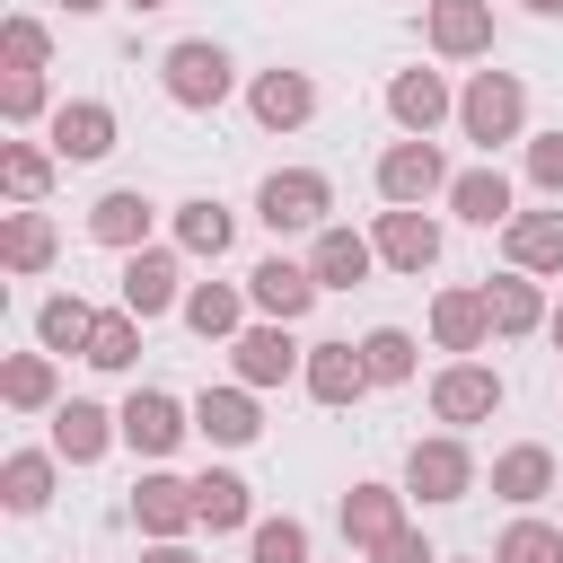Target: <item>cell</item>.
Returning a JSON list of instances; mask_svg holds the SVG:
<instances>
[{
	"label": "cell",
	"mask_w": 563,
	"mask_h": 563,
	"mask_svg": "<svg viewBox=\"0 0 563 563\" xmlns=\"http://www.w3.org/2000/svg\"><path fill=\"white\" fill-rule=\"evenodd\" d=\"M44 53H53V35H44L35 18H9V26H0V62H9V79H18V70H44Z\"/></svg>",
	"instance_id": "39"
},
{
	"label": "cell",
	"mask_w": 563,
	"mask_h": 563,
	"mask_svg": "<svg viewBox=\"0 0 563 563\" xmlns=\"http://www.w3.org/2000/svg\"><path fill=\"white\" fill-rule=\"evenodd\" d=\"M158 79H167V97L176 106H220L229 97V53L211 44V35H185V44H167V62H158Z\"/></svg>",
	"instance_id": "3"
},
{
	"label": "cell",
	"mask_w": 563,
	"mask_h": 563,
	"mask_svg": "<svg viewBox=\"0 0 563 563\" xmlns=\"http://www.w3.org/2000/svg\"><path fill=\"white\" fill-rule=\"evenodd\" d=\"M449 106H457V97H449L440 70H396V79H387V114L405 123V141H431V123H440Z\"/></svg>",
	"instance_id": "12"
},
{
	"label": "cell",
	"mask_w": 563,
	"mask_h": 563,
	"mask_svg": "<svg viewBox=\"0 0 563 563\" xmlns=\"http://www.w3.org/2000/svg\"><path fill=\"white\" fill-rule=\"evenodd\" d=\"M229 361H238V387H282L290 369H308V352L290 343V325H246L229 343Z\"/></svg>",
	"instance_id": "7"
},
{
	"label": "cell",
	"mask_w": 563,
	"mask_h": 563,
	"mask_svg": "<svg viewBox=\"0 0 563 563\" xmlns=\"http://www.w3.org/2000/svg\"><path fill=\"white\" fill-rule=\"evenodd\" d=\"M369 264H378V246L361 229H317V255H308L317 290H352V282H369Z\"/></svg>",
	"instance_id": "21"
},
{
	"label": "cell",
	"mask_w": 563,
	"mask_h": 563,
	"mask_svg": "<svg viewBox=\"0 0 563 563\" xmlns=\"http://www.w3.org/2000/svg\"><path fill=\"white\" fill-rule=\"evenodd\" d=\"M132 519L150 528V545H176L185 528H202L194 519V484H176V475H141L132 484Z\"/></svg>",
	"instance_id": "11"
},
{
	"label": "cell",
	"mask_w": 563,
	"mask_h": 563,
	"mask_svg": "<svg viewBox=\"0 0 563 563\" xmlns=\"http://www.w3.org/2000/svg\"><path fill=\"white\" fill-rule=\"evenodd\" d=\"M484 308H493V334H528V325H545V299H537V282H528V273L484 282Z\"/></svg>",
	"instance_id": "30"
},
{
	"label": "cell",
	"mask_w": 563,
	"mask_h": 563,
	"mask_svg": "<svg viewBox=\"0 0 563 563\" xmlns=\"http://www.w3.org/2000/svg\"><path fill=\"white\" fill-rule=\"evenodd\" d=\"M0 114H9V123H35V114H44V70H18V79L0 88Z\"/></svg>",
	"instance_id": "42"
},
{
	"label": "cell",
	"mask_w": 563,
	"mask_h": 563,
	"mask_svg": "<svg viewBox=\"0 0 563 563\" xmlns=\"http://www.w3.org/2000/svg\"><path fill=\"white\" fill-rule=\"evenodd\" d=\"M255 563H308V528L299 519H264L255 528Z\"/></svg>",
	"instance_id": "40"
},
{
	"label": "cell",
	"mask_w": 563,
	"mask_h": 563,
	"mask_svg": "<svg viewBox=\"0 0 563 563\" xmlns=\"http://www.w3.org/2000/svg\"><path fill=\"white\" fill-rule=\"evenodd\" d=\"M53 246H62V238H53L44 211H9V229H0V264H9V273H44Z\"/></svg>",
	"instance_id": "29"
},
{
	"label": "cell",
	"mask_w": 563,
	"mask_h": 563,
	"mask_svg": "<svg viewBox=\"0 0 563 563\" xmlns=\"http://www.w3.org/2000/svg\"><path fill=\"white\" fill-rule=\"evenodd\" d=\"M369 563H440V554H431V545H422L413 528H396V537H387V545H378Z\"/></svg>",
	"instance_id": "43"
},
{
	"label": "cell",
	"mask_w": 563,
	"mask_h": 563,
	"mask_svg": "<svg viewBox=\"0 0 563 563\" xmlns=\"http://www.w3.org/2000/svg\"><path fill=\"white\" fill-rule=\"evenodd\" d=\"M308 396L317 405H352L361 387H369V369H361V343H308Z\"/></svg>",
	"instance_id": "23"
},
{
	"label": "cell",
	"mask_w": 563,
	"mask_h": 563,
	"mask_svg": "<svg viewBox=\"0 0 563 563\" xmlns=\"http://www.w3.org/2000/svg\"><path fill=\"white\" fill-rule=\"evenodd\" d=\"M361 369H369V387H405V378H413V334H405V325L361 334Z\"/></svg>",
	"instance_id": "33"
},
{
	"label": "cell",
	"mask_w": 563,
	"mask_h": 563,
	"mask_svg": "<svg viewBox=\"0 0 563 563\" xmlns=\"http://www.w3.org/2000/svg\"><path fill=\"white\" fill-rule=\"evenodd\" d=\"M53 387H62V378H53V352H18V361L0 369V396H9L18 413H44V405H53Z\"/></svg>",
	"instance_id": "34"
},
{
	"label": "cell",
	"mask_w": 563,
	"mask_h": 563,
	"mask_svg": "<svg viewBox=\"0 0 563 563\" xmlns=\"http://www.w3.org/2000/svg\"><path fill=\"white\" fill-rule=\"evenodd\" d=\"M246 299H255L273 325H290V317H308L317 273H308V264H290V255H273V264H255V273H246Z\"/></svg>",
	"instance_id": "13"
},
{
	"label": "cell",
	"mask_w": 563,
	"mask_h": 563,
	"mask_svg": "<svg viewBox=\"0 0 563 563\" xmlns=\"http://www.w3.org/2000/svg\"><path fill=\"white\" fill-rule=\"evenodd\" d=\"M185 325H194L202 343H238V334H246V299H238L229 282H202V290H185Z\"/></svg>",
	"instance_id": "27"
},
{
	"label": "cell",
	"mask_w": 563,
	"mask_h": 563,
	"mask_svg": "<svg viewBox=\"0 0 563 563\" xmlns=\"http://www.w3.org/2000/svg\"><path fill=\"white\" fill-rule=\"evenodd\" d=\"M132 352H141V317H132V308H106L79 361H97V369H132Z\"/></svg>",
	"instance_id": "36"
},
{
	"label": "cell",
	"mask_w": 563,
	"mask_h": 563,
	"mask_svg": "<svg viewBox=\"0 0 563 563\" xmlns=\"http://www.w3.org/2000/svg\"><path fill=\"white\" fill-rule=\"evenodd\" d=\"M141 563H194V554H185V537H176V545H150Z\"/></svg>",
	"instance_id": "44"
},
{
	"label": "cell",
	"mask_w": 563,
	"mask_h": 563,
	"mask_svg": "<svg viewBox=\"0 0 563 563\" xmlns=\"http://www.w3.org/2000/svg\"><path fill=\"white\" fill-rule=\"evenodd\" d=\"M88 238H97V246H123V255H141V238H150V194L114 185V194L88 211Z\"/></svg>",
	"instance_id": "25"
},
{
	"label": "cell",
	"mask_w": 563,
	"mask_h": 563,
	"mask_svg": "<svg viewBox=\"0 0 563 563\" xmlns=\"http://www.w3.org/2000/svg\"><path fill=\"white\" fill-rule=\"evenodd\" d=\"M106 150H114V106H97V97L53 106V158H106Z\"/></svg>",
	"instance_id": "17"
},
{
	"label": "cell",
	"mask_w": 563,
	"mask_h": 563,
	"mask_svg": "<svg viewBox=\"0 0 563 563\" xmlns=\"http://www.w3.org/2000/svg\"><path fill=\"white\" fill-rule=\"evenodd\" d=\"M528 185L537 194H563V132H537L528 141Z\"/></svg>",
	"instance_id": "41"
},
{
	"label": "cell",
	"mask_w": 563,
	"mask_h": 563,
	"mask_svg": "<svg viewBox=\"0 0 563 563\" xmlns=\"http://www.w3.org/2000/svg\"><path fill=\"white\" fill-rule=\"evenodd\" d=\"M449 211H457V220H475V229H510V220H519V211H510L501 167H466V176L449 185Z\"/></svg>",
	"instance_id": "24"
},
{
	"label": "cell",
	"mask_w": 563,
	"mask_h": 563,
	"mask_svg": "<svg viewBox=\"0 0 563 563\" xmlns=\"http://www.w3.org/2000/svg\"><path fill=\"white\" fill-rule=\"evenodd\" d=\"M519 9H537V18H563V0H519Z\"/></svg>",
	"instance_id": "45"
},
{
	"label": "cell",
	"mask_w": 563,
	"mask_h": 563,
	"mask_svg": "<svg viewBox=\"0 0 563 563\" xmlns=\"http://www.w3.org/2000/svg\"><path fill=\"white\" fill-rule=\"evenodd\" d=\"M493 493H501V501H519V510H528V501H545V493H554V457H545L537 440L501 449V457H493Z\"/></svg>",
	"instance_id": "26"
},
{
	"label": "cell",
	"mask_w": 563,
	"mask_h": 563,
	"mask_svg": "<svg viewBox=\"0 0 563 563\" xmlns=\"http://www.w3.org/2000/svg\"><path fill=\"white\" fill-rule=\"evenodd\" d=\"M431 413H440L449 431H466V422H493V413H501V378H493L484 361H449V369L431 378Z\"/></svg>",
	"instance_id": "6"
},
{
	"label": "cell",
	"mask_w": 563,
	"mask_h": 563,
	"mask_svg": "<svg viewBox=\"0 0 563 563\" xmlns=\"http://www.w3.org/2000/svg\"><path fill=\"white\" fill-rule=\"evenodd\" d=\"M0 185H9L18 202H44V185H53V158H44V150H26V141H9V150H0Z\"/></svg>",
	"instance_id": "37"
},
{
	"label": "cell",
	"mask_w": 563,
	"mask_h": 563,
	"mask_svg": "<svg viewBox=\"0 0 563 563\" xmlns=\"http://www.w3.org/2000/svg\"><path fill=\"white\" fill-rule=\"evenodd\" d=\"M185 431H194V422H185V405H176V396H158V387H141V396L123 405V440H132L141 457H167Z\"/></svg>",
	"instance_id": "19"
},
{
	"label": "cell",
	"mask_w": 563,
	"mask_h": 563,
	"mask_svg": "<svg viewBox=\"0 0 563 563\" xmlns=\"http://www.w3.org/2000/svg\"><path fill=\"white\" fill-rule=\"evenodd\" d=\"M0 501H9V510H44V501H53V457H44V449H18V457L0 466Z\"/></svg>",
	"instance_id": "35"
},
{
	"label": "cell",
	"mask_w": 563,
	"mask_h": 563,
	"mask_svg": "<svg viewBox=\"0 0 563 563\" xmlns=\"http://www.w3.org/2000/svg\"><path fill=\"white\" fill-rule=\"evenodd\" d=\"M493 563H563V537H554L545 519H519V528H501Z\"/></svg>",
	"instance_id": "38"
},
{
	"label": "cell",
	"mask_w": 563,
	"mask_h": 563,
	"mask_svg": "<svg viewBox=\"0 0 563 563\" xmlns=\"http://www.w3.org/2000/svg\"><path fill=\"white\" fill-rule=\"evenodd\" d=\"M246 106H255L264 132H299V123L317 114V88H308V70H264V79L246 88Z\"/></svg>",
	"instance_id": "16"
},
{
	"label": "cell",
	"mask_w": 563,
	"mask_h": 563,
	"mask_svg": "<svg viewBox=\"0 0 563 563\" xmlns=\"http://www.w3.org/2000/svg\"><path fill=\"white\" fill-rule=\"evenodd\" d=\"M396 528H405V493H396V484H352V493H343V537H352L361 554H378Z\"/></svg>",
	"instance_id": "15"
},
{
	"label": "cell",
	"mask_w": 563,
	"mask_h": 563,
	"mask_svg": "<svg viewBox=\"0 0 563 563\" xmlns=\"http://www.w3.org/2000/svg\"><path fill=\"white\" fill-rule=\"evenodd\" d=\"M449 185H457V176L440 167V150H431V141H396V150L378 158V194H387L396 211H422V202H431V194H449Z\"/></svg>",
	"instance_id": "5"
},
{
	"label": "cell",
	"mask_w": 563,
	"mask_h": 563,
	"mask_svg": "<svg viewBox=\"0 0 563 563\" xmlns=\"http://www.w3.org/2000/svg\"><path fill=\"white\" fill-rule=\"evenodd\" d=\"M334 211V185L317 176V167H273L264 185H255V220L264 229H317Z\"/></svg>",
	"instance_id": "2"
},
{
	"label": "cell",
	"mask_w": 563,
	"mask_h": 563,
	"mask_svg": "<svg viewBox=\"0 0 563 563\" xmlns=\"http://www.w3.org/2000/svg\"><path fill=\"white\" fill-rule=\"evenodd\" d=\"M484 334H493L484 290H440V299H431V343H440V352H484Z\"/></svg>",
	"instance_id": "22"
},
{
	"label": "cell",
	"mask_w": 563,
	"mask_h": 563,
	"mask_svg": "<svg viewBox=\"0 0 563 563\" xmlns=\"http://www.w3.org/2000/svg\"><path fill=\"white\" fill-rule=\"evenodd\" d=\"M457 123H466V141H519V123H528V88L510 79V70H475L466 79V97H457Z\"/></svg>",
	"instance_id": "1"
},
{
	"label": "cell",
	"mask_w": 563,
	"mask_h": 563,
	"mask_svg": "<svg viewBox=\"0 0 563 563\" xmlns=\"http://www.w3.org/2000/svg\"><path fill=\"white\" fill-rule=\"evenodd\" d=\"M501 255L510 273H563V211H519L501 229Z\"/></svg>",
	"instance_id": "20"
},
{
	"label": "cell",
	"mask_w": 563,
	"mask_h": 563,
	"mask_svg": "<svg viewBox=\"0 0 563 563\" xmlns=\"http://www.w3.org/2000/svg\"><path fill=\"white\" fill-rule=\"evenodd\" d=\"M422 35H431V53L475 62V53H493V0H431Z\"/></svg>",
	"instance_id": "9"
},
{
	"label": "cell",
	"mask_w": 563,
	"mask_h": 563,
	"mask_svg": "<svg viewBox=\"0 0 563 563\" xmlns=\"http://www.w3.org/2000/svg\"><path fill=\"white\" fill-rule=\"evenodd\" d=\"M88 334H97V308L88 299H44L35 308V343L44 352H88Z\"/></svg>",
	"instance_id": "31"
},
{
	"label": "cell",
	"mask_w": 563,
	"mask_h": 563,
	"mask_svg": "<svg viewBox=\"0 0 563 563\" xmlns=\"http://www.w3.org/2000/svg\"><path fill=\"white\" fill-rule=\"evenodd\" d=\"M176 282H185V273H176L167 246L123 255V308H132V317H167V308H176Z\"/></svg>",
	"instance_id": "18"
},
{
	"label": "cell",
	"mask_w": 563,
	"mask_h": 563,
	"mask_svg": "<svg viewBox=\"0 0 563 563\" xmlns=\"http://www.w3.org/2000/svg\"><path fill=\"white\" fill-rule=\"evenodd\" d=\"M194 431H202V440H220V449H246V440L264 431L255 387H202V396H194Z\"/></svg>",
	"instance_id": "14"
},
{
	"label": "cell",
	"mask_w": 563,
	"mask_h": 563,
	"mask_svg": "<svg viewBox=\"0 0 563 563\" xmlns=\"http://www.w3.org/2000/svg\"><path fill=\"white\" fill-rule=\"evenodd\" d=\"M132 9H167V0H132Z\"/></svg>",
	"instance_id": "48"
},
{
	"label": "cell",
	"mask_w": 563,
	"mask_h": 563,
	"mask_svg": "<svg viewBox=\"0 0 563 563\" xmlns=\"http://www.w3.org/2000/svg\"><path fill=\"white\" fill-rule=\"evenodd\" d=\"M176 238H185L194 255H220V246L238 238V220H229V202H211V194H194V202H176Z\"/></svg>",
	"instance_id": "32"
},
{
	"label": "cell",
	"mask_w": 563,
	"mask_h": 563,
	"mask_svg": "<svg viewBox=\"0 0 563 563\" xmlns=\"http://www.w3.org/2000/svg\"><path fill=\"white\" fill-rule=\"evenodd\" d=\"M545 334H554V343H563V308H554V317H545Z\"/></svg>",
	"instance_id": "46"
},
{
	"label": "cell",
	"mask_w": 563,
	"mask_h": 563,
	"mask_svg": "<svg viewBox=\"0 0 563 563\" xmlns=\"http://www.w3.org/2000/svg\"><path fill=\"white\" fill-rule=\"evenodd\" d=\"M378 264H396V273H431L440 264V220L431 211H378Z\"/></svg>",
	"instance_id": "10"
},
{
	"label": "cell",
	"mask_w": 563,
	"mask_h": 563,
	"mask_svg": "<svg viewBox=\"0 0 563 563\" xmlns=\"http://www.w3.org/2000/svg\"><path fill=\"white\" fill-rule=\"evenodd\" d=\"M114 440H123V413H106V405H88V396H70V405L53 413V457H70V466H97Z\"/></svg>",
	"instance_id": "8"
},
{
	"label": "cell",
	"mask_w": 563,
	"mask_h": 563,
	"mask_svg": "<svg viewBox=\"0 0 563 563\" xmlns=\"http://www.w3.org/2000/svg\"><path fill=\"white\" fill-rule=\"evenodd\" d=\"M246 510H255V493H246V475H229V466H211L202 484H194V519L220 537V528H246Z\"/></svg>",
	"instance_id": "28"
},
{
	"label": "cell",
	"mask_w": 563,
	"mask_h": 563,
	"mask_svg": "<svg viewBox=\"0 0 563 563\" xmlns=\"http://www.w3.org/2000/svg\"><path fill=\"white\" fill-rule=\"evenodd\" d=\"M466 484H475V457H466L457 431L405 449V493H413V501H466Z\"/></svg>",
	"instance_id": "4"
},
{
	"label": "cell",
	"mask_w": 563,
	"mask_h": 563,
	"mask_svg": "<svg viewBox=\"0 0 563 563\" xmlns=\"http://www.w3.org/2000/svg\"><path fill=\"white\" fill-rule=\"evenodd\" d=\"M62 9H106V0H62Z\"/></svg>",
	"instance_id": "47"
}]
</instances>
